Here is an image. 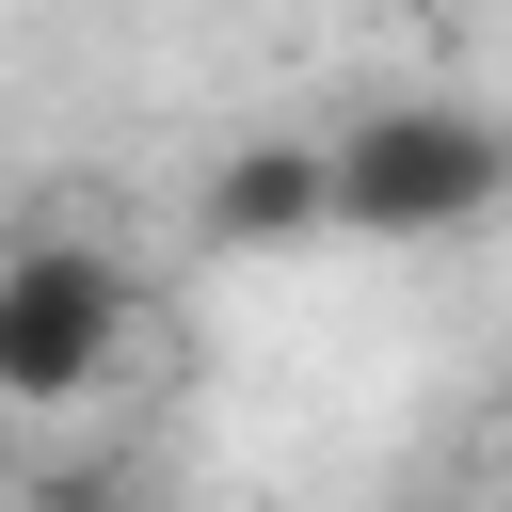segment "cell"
I'll use <instances>...</instances> for the list:
<instances>
[{
    "label": "cell",
    "instance_id": "6da1fadb",
    "mask_svg": "<svg viewBox=\"0 0 512 512\" xmlns=\"http://www.w3.org/2000/svg\"><path fill=\"white\" fill-rule=\"evenodd\" d=\"M512 208V112L480 96H368L336 128V240H464Z\"/></svg>",
    "mask_w": 512,
    "mask_h": 512
},
{
    "label": "cell",
    "instance_id": "7a4b0ae2",
    "mask_svg": "<svg viewBox=\"0 0 512 512\" xmlns=\"http://www.w3.org/2000/svg\"><path fill=\"white\" fill-rule=\"evenodd\" d=\"M112 368H128V272L96 240H16V272H0V400L64 416Z\"/></svg>",
    "mask_w": 512,
    "mask_h": 512
},
{
    "label": "cell",
    "instance_id": "3957f363",
    "mask_svg": "<svg viewBox=\"0 0 512 512\" xmlns=\"http://www.w3.org/2000/svg\"><path fill=\"white\" fill-rule=\"evenodd\" d=\"M192 240L208 256H288V240H336V128H256L192 176Z\"/></svg>",
    "mask_w": 512,
    "mask_h": 512
},
{
    "label": "cell",
    "instance_id": "277c9868",
    "mask_svg": "<svg viewBox=\"0 0 512 512\" xmlns=\"http://www.w3.org/2000/svg\"><path fill=\"white\" fill-rule=\"evenodd\" d=\"M496 432H512V384H496Z\"/></svg>",
    "mask_w": 512,
    "mask_h": 512
}]
</instances>
